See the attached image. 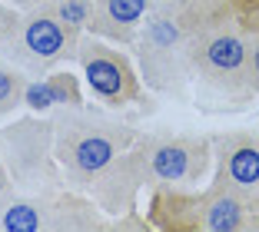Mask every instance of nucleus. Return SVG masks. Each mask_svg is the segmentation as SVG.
Listing matches in <instances>:
<instances>
[{
	"instance_id": "obj_17",
	"label": "nucleus",
	"mask_w": 259,
	"mask_h": 232,
	"mask_svg": "<svg viewBox=\"0 0 259 232\" xmlns=\"http://www.w3.org/2000/svg\"><path fill=\"white\" fill-rule=\"evenodd\" d=\"M249 90L259 93V33L252 37V50H249Z\"/></svg>"
},
{
	"instance_id": "obj_12",
	"label": "nucleus",
	"mask_w": 259,
	"mask_h": 232,
	"mask_svg": "<svg viewBox=\"0 0 259 232\" xmlns=\"http://www.w3.org/2000/svg\"><path fill=\"white\" fill-rule=\"evenodd\" d=\"M23 93H27V80L23 73H17L14 67L0 63V116L14 113L23 103Z\"/></svg>"
},
{
	"instance_id": "obj_20",
	"label": "nucleus",
	"mask_w": 259,
	"mask_h": 232,
	"mask_svg": "<svg viewBox=\"0 0 259 232\" xmlns=\"http://www.w3.org/2000/svg\"><path fill=\"white\" fill-rule=\"evenodd\" d=\"M252 209H256V212H259V196H256V202H252Z\"/></svg>"
},
{
	"instance_id": "obj_16",
	"label": "nucleus",
	"mask_w": 259,
	"mask_h": 232,
	"mask_svg": "<svg viewBox=\"0 0 259 232\" xmlns=\"http://www.w3.org/2000/svg\"><path fill=\"white\" fill-rule=\"evenodd\" d=\"M17 30H20V17L0 4V47H10V43H14V40H17Z\"/></svg>"
},
{
	"instance_id": "obj_15",
	"label": "nucleus",
	"mask_w": 259,
	"mask_h": 232,
	"mask_svg": "<svg viewBox=\"0 0 259 232\" xmlns=\"http://www.w3.org/2000/svg\"><path fill=\"white\" fill-rule=\"evenodd\" d=\"M54 83V93H57V103H67V106H80V93H76V83L70 73H54L50 76Z\"/></svg>"
},
{
	"instance_id": "obj_10",
	"label": "nucleus",
	"mask_w": 259,
	"mask_h": 232,
	"mask_svg": "<svg viewBox=\"0 0 259 232\" xmlns=\"http://www.w3.org/2000/svg\"><path fill=\"white\" fill-rule=\"evenodd\" d=\"M54 196H4L0 202V229L7 232H40L50 219Z\"/></svg>"
},
{
	"instance_id": "obj_13",
	"label": "nucleus",
	"mask_w": 259,
	"mask_h": 232,
	"mask_svg": "<svg viewBox=\"0 0 259 232\" xmlns=\"http://www.w3.org/2000/svg\"><path fill=\"white\" fill-rule=\"evenodd\" d=\"M50 7L57 10V17H60L73 33H80L83 27H90L93 0H50Z\"/></svg>"
},
{
	"instance_id": "obj_7",
	"label": "nucleus",
	"mask_w": 259,
	"mask_h": 232,
	"mask_svg": "<svg viewBox=\"0 0 259 232\" xmlns=\"http://www.w3.org/2000/svg\"><path fill=\"white\" fill-rule=\"evenodd\" d=\"M193 209H196L193 225H199V229L236 232V229H246V225H249L246 216L252 212V202H249V196H246L239 186H233L229 179L220 176V182H216V186L209 189Z\"/></svg>"
},
{
	"instance_id": "obj_8",
	"label": "nucleus",
	"mask_w": 259,
	"mask_h": 232,
	"mask_svg": "<svg viewBox=\"0 0 259 232\" xmlns=\"http://www.w3.org/2000/svg\"><path fill=\"white\" fill-rule=\"evenodd\" d=\"M220 150V176L239 186L249 202L259 196V136L252 133H226L216 140Z\"/></svg>"
},
{
	"instance_id": "obj_11",
	"label": "nucleus",
	"mask_w": 259,
	"mask_h": 232,
	"mask_svg": "<svg viewBox=\"0 0 259 232\" xmlns=\"http://www.w3.org/2000/svg\"><path fill=\"white\" fill-rule=\"evenodd\" d=\"M93 225H97V212L90 202L76 196H54L47 229H93Z\"/></svg>"
},
{
	"instance_id": "obj_18",
	"label": "nucleus",
	"mask_w": 259,
	"mask_h": 232,
	"mask_svg": "<svg viewBox=\"0 0 259 232\" xmlns=\"http://www.w3.org/2000/svg\"><path fill=\"white\" fill-rule=\"evenodd\" d=\"M10 193V169H7V163H4V156H0V199Z\"/></svg>"
},
{
	"instance_id": "obj_4",
	"label": "nucleus",
	"mask_w": 259,
	"mask_h": 232,
	"mask_svg": "<svg viewBox=\"0 0 259 232\" xmlns=\"http://www.w3.org/2000/svg\"><path fill=\"white\" fill-rule=\"evenodd\" d=\"M140 153L146 172L166 186H193L209 166V143L199 136H150Z\"/></svg>"
},
{
	"instance_id": "obj_9",
	"label": "nucleus",
	"mask_w": 259,
	"mask_h": 232,
	"mask_svg": "<svg viewBox=\"0 0 259 232\" xmlns=\"http://www.w3.org/2000/svg\"><path fill=\"white\" fill-rule=\"evenodd\" d=\"M153 0H93L90 30L113 40H133L137 23L150 14Z\"/></svg>"
},
{
	"instance_id": "obj_5",
	"label": "nucleus",
	"mask_w": 259,
	"mask_h": 232,
	"mask_svg": "<svg viewBox=\"0 0 259 232\" xmlns=\"http://www.w3.org/2000/svg\"><path fill=\"white\" fill-rule=\"evenodd\" d=\"M50 146H54V123L20 120L10 129H0V156L7 163L14 182H20V186L47 179Z\"/></svg>"
},
{
	"instance_id": "obj_2",
	"label": "nucleus",
	"mask_w": 259,
	"mask_h": 232,
	"mask_svg": "<svg viewBox=\"0 0 259 232\" xmlns=\"http://www.w3.org/2000/svg\"><path fill=\"white\" fill-rule=\"evenodd\" d=\"M249 50L252 40L236 23L199 7L190 37V70L220 90H249Z\"/></svg>"
},
{
	"instance_id": "obj_3",
	"label": "nucleus",
	"mask_w": 259,
	"mask_h": 232,
	"mask_svg": "<svg viewBox=\"0 0 259 232\" xmlns=\"http://www.w3.org/2000/svg\"><path fill=\"white\" fill-rule=\"evenodd\" d=\"M76 47V33L57 17V10L50 7V0H37L27 7V14L20 17V30L17 40L7 47L20 67L27 70H44L50 63H57L67 50Z\"/></svg>"
},
{
	"instance_id": "obj_14",
	"label": "nucleus",
	"mask_w": 259,
	"mask_h": 232,
	"mask_svg": "<svg viewBox=\"0 0 259 232\" xmlns=\"http://www.w3.org/2000/svg\"><path fill=\"white\" fill-rule=\"evenodd\" d=\"M23 103L33 106V110H47V106H54V103H57L54 83L44 80V83H33V86H27V93H23Z\"/></svg>"
},
{
	"instance_id": "obj_6",
	"label": "nucleus",
	"mask_w": 259,
	"mask_h": 232,
	"mask_svg": "<svg viewBox=\"0 0 259 232\" xmlns=\"http://www.w3.org/2000/svg\"><path fill=\"white\" fill-rule=\"evenodd\" d=\"M76 57H80V67H83L87 86L93 90V97H100L103 103H133L140 93L137 73L130 67V60L120 50H110L107 43H97V40H87V43H76Z\"/></svg>"
},
{
	"instance_id": "obj_1",
	"label": "nucleus",
	"mask_w": 259,
	"mask_h": 232,
	"mask_svg": "<svg viewBox=\"0 0 259 232\" xmlns=\"http://www.w3.org/2000/svg\"><path fill=\"white\" fill-rule=\"evenodd\" d=\"M133 133L100 113L67 110L54 120V156L67 169V179L90 189L93 182L130 150Z\"/></svg>"
},
{
	"instance_id": "obj_19",
	"label": "nucleus",
	"mask_w": 259,
	"mask_h": 232,
	"mask_svg": "<svg viewBox=\"0 0 259 232\" xmlns=\"http://www.w3.org/2000/svg\"><path fill=\"white\" fill-rule=\"evenodd\" d=\"M7 4H37V0H7Z\"/></svg>"
}]
</instances>
